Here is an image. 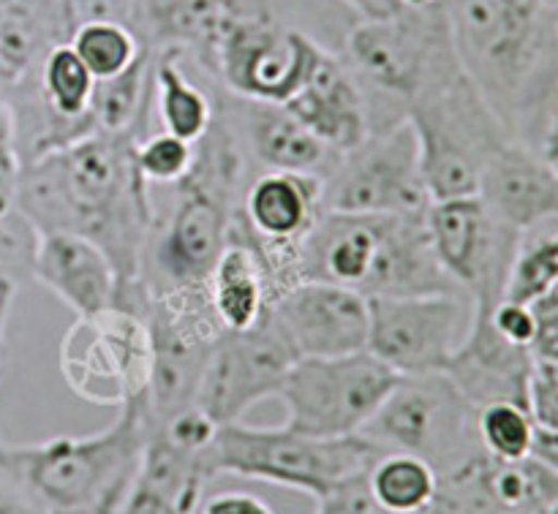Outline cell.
<instances>
[{"label": "cell", "mask_w": 558, "mask_h": 514, "mask_svg": "<svg viewBox=\"0 0 558 514\" xmlns=\"http://www.w3.org/2000/svg\"><path fill=\"white\" fill-rule=\"evenodd\" d=\"M341 3L349 5L360 20H385L407 5L403 0H341Z\"/></svg>", "instance_id": "cell-42"}, {"label": "cell", "mask_w": 558, "mask_h": 514, "mask_svg": "<svg viewBox=\"0 0 558 514\" xmlns=\"http://www.w3.org/2000/svg\"><path fill=\"white\" fill-rule=\"evenodd\" d=\"M147 436L145 397H134L98 433L22 446L0 441V472L44 514H98L123 506L140 474Z\"/></svg>", "instance_id": "cell-3"}, {"label": "cell", "mask_w": 558, "mask_h": 514, "mask_svg": "<svg viewBox=\"0 0 558 514\" xmlns=\"http://www.w3.org/2000/svg\"><path fill=\"white\" fill-rule=\"evenodd\" d=\"M477 196L496 221L523 237L558 223V174L518 139H507L490 156Z\"/></svg>", "instance_id": "cell-18"}, {"label": "cell", "mask_w": 558, "mask_h": 514, "mask_svg": "<svg viewBox=\"0 0 558 514\" xmlns=\"http://www.w3.org/2000/svg\"><path fill=\"white\" fill-rule=\"evenodd\" d=\"M322 205L325 210L360 216H412L428 210L420 142L409 118L371 131L363 145L343 152L325 180Z\"/></svg>", "instance_id": "cell-11"}, {"label": "cell", "mask_w": 558, "mask_h": 514, "mask_svg": "<svg viewBox=\"0 0 558 514\" xmlns=\"http://www.w3.org/2000/svg\"><path fill=\"white\" fill-rule=\"evenodd\" d=\"M496 305V303H494ZM490 303L472 305V321L445 374L474 408L496 401L526 406L532 352L507 343L490 325Z\"/></svg>", "instance_id": "cell-19"}, {"label": "cell", "mask_w": 558, "mask_h": 514, "mask_svg": "<svg viewBox=\"0 0 558 514\" xmlns=\"http://www.w3.org/2000/svg\"><path fill=\"white\" fill-rule=\"evenodd\" d=\"M33 281L52 292L76 316L118 303V272L104 248L74 232H38L33 250Z\"/></svg>", "instance_id": "cell-22"}, {"label": "cell", "mask_w": 558, "mask_h": 514, "mask_svg": "<svg viewBox=\"0 0 558 514\" xmlns=\"http://www.w3.org/2000/svg\"><path fill=\"white\" fill-rule=\"evenodd\" d=\"M199 514H276L262 499L240 490H227L202 499Z\"/></svg>", "instance_id": "cell-39"}, {"label": "cell", "mask_w": 558, "mask_h": 514, "mask_svg": "<svg viewBox=\"0 0 558 514\" xmlns=\"http://www.w3.org/2000/svg\"><path fill=\"white\" fill-rule=\"evenodd\" d=\"M381 446L365 436H322L300 433L287 428H251L243 423L221 425L207 452L210 477H240L248 482L276 485L298 490L319 501L349 479L371 472Z\"/></svg>", "instance_id": "cell-5"}, {"label": "cell", "mask_w": 558, "mask_h": 514, "mask_svg": "<svg viewBox=\"0 0 558 514\" xmlns=\"http://www.w3.org/2000/svg\"><path fill=\"white\" fill-rule=\"evenodd\" d=\"M463 71L521 142L558 87V3L445 0Z\"/></svg>", "instance_id": "cell-2"}, {"label": "cell", "mask_w": 558, "mask_h": 514, "mask_svg": "<svg viewBox=\"0 0 558 514\" xmlns=\"http://www.w3.org/2000/svg\"><path fill=\"white\" fill-rule=\"evenodd\" d=\"M298 357H343L368 346V297L325 281H300L270 305Z\"/></svg>", "instance_id": "cell-16"}, {"label": "cell", "mask_w": 558, "mask_h": 514, "mask_svg": "<svg viewBox=\"0 0 558 514\" xmlns=\"http://www.w3.org/2000/svg\"><path fill=\"white\" fill-rule=\"evenodd\" d=\"M207 299L218 325L227 332L259 325L272 305V286L265 265L248 243L229 237L205 283Z\"/></svg>", "instance_id": "cell-23"}, {"label": "cell", "mask_w": 558, "mask_h": 514, "mask_svg": "<svg viewBox=\"0 0 558 514\" xmlns=\"http://www.w3.org/2000/svg\"><path fill=\"white\" fill-rule=\"evenodd\" d=\"M298 352L267 310L259 325L240 332H223L202 370L196 406L221 428L243 423L256 403L276 397Z\"/></svg>", "instance_id": "cell-15"}, {"label": "cell", "mask_w": 558, "mask_h": 514, "mask_svg": "<svg viewBox=\"0 0 558 514\" xmlns=\"http://www.w3.org/2000/svg\"><path fill=\"white\" fill-rule=\"evenodd\" d=\"M534 332L532 357L534 359H558V283L554 289L537 297L532 303Z\"/></svg>", "instance_id": "cell-36"}, {"label": "cell", "mask_w": 558, "mask_h": 514, "mask_svg": "<svg viewBox=\"0 0 558 514\" xmlns=\"http://www.w3.org/2000/svg\"><path fill=\"white\" fill-rule=\"evenodd\" d=\"M526 408L539 430H558V359H532Z\"/></svg>", "instance_id": "cell-32"}, {"label": "cell", "mask_w": 558, "mask_h": 514, "mask_svg": "<svg viewBox=\"0 0 558 514\" xmlns=\"http://www.w3.org/2000/svg\"><path fill=\"white\" fill-rule=\"evenodd\" d=\"M125 504V501H123ZM120 510H123V506H109V510H104V512H98V514H120Z\"/></svg>", "instance_id": "cell-46"}, {"label": "cell", "mask_w": 558, "mask_h": 514, "mask_svg": "<svg viewBox=\"0 0 558 514\" xmlns=\"http://www.w3.org/2000/svg\"><path fill=\"white\" fill-rule=\"evenodd\" d=\"M153 65L156 49L145 47L123 74L96 82L87 109L90 134H129L136 139L147 134L153 109Z\"/></svg>", "instance_id": "cell-24"}, {"label": "cell", "mask_w": 558, "mask_h": 514, "mask_svg": "<svg viewBox=\"0 0 558 514\" xmlns=\"http://www.w3.org/2000/svg\"><path fill=\"white\" fill-rule=\"evenodd\" d=\"M283 107L336 152L354 150L371 134V109L363 85L347 60L330 49L322 52L305 85Z\"/></svg>", "instance_id": "cell-20"}, {"label": "cell", "mask_w": 558, "mask_h": 514, "mask_svg": "<svg viewBox=\"0 0 558 514\" xmlns=\"http://www.w3.org/2000/svg\"><path fill=\"white\" fill-rule=\"evenodd\" d=\"M365 352L398 376L445 374L472 321V299L463 292L420 297H368Z\"/></svg>", "instance_id": "cell-13"}, {"label": "cell", "mask_w": 558, "mask_h": 514, "mask_svg": "<svg viewBox=\"0 0 558 514\" xmlns=\"http://www.w3.org/2000/svg\"><path fill=\"white\" fill-rule=\"evenodd\" d=\"M153 109L161 118V131H169L191 145L205 139L216 120V98L191 79L189 71L183 69V58L172 49L156 52Z\"/></svg>", "instance_id": "cell-25"}, {"label": "cell", "mask_w": 558, "mask_h": 514, "mask_svg": "<svg viewBox=\"0 0 558 514\" xmlns=\"http://www.w3.org/2000/svg\"><path fill=\"white\" fill-rule=\"evenodd\" d=\"M407 118L417 134L430 201L477 196L490 156L512 139L466 71L420 96Z\"/></svg>", "instance_id": "cell-6"}, {"label": "cell", "mask_w": 558, "mask_h": 514, "mask_svg": "<svg viewBox=\"0 0 558 514\" xmlns=\"http://www.w3.org/2000/svg\"><path fill=\"white\" fill-rule=\"evenodd\" d=\"M436 488L439 472L407 452H385L368 472L371 499L385 514H428Z\"/></svg>", "instance_id": "cell-26"}, {"label": "cell", "mask_w": 558, "mask_h": 514, "mask_svg": "<svg viewBox=\"0 0 558 514\" xmlns=\"http://www.w3.org/2000/svg\"><path fill=\"white\" fill-rule=\"evenodd\" d=\"M16 286L9 281H0V352H3V338H5V325H9L11 303H14Z\"/></svg>", "instance_id": "cell-44"}, {"label": "cell", "mask_w": 558, "mask_h": 514, "mask_svg": "<svg viewBox=\"0 0 558 514\" xmlns=\"http://www.w3.org/2000/svg\"><path fill=\"white\" fill-rule=\"evenodd\" d=\"M0 514H44L22 493L20 485L9 477V474L0 472Z\"/></svg>", "instance_id": "cell-41"}, {"label": "cell", "mask_w": 558, "mask_h": 514, "mask_svg": "<svg viewBox=\"0 0 558 514\" xmlns=\"http://www.w3.org/2000/svg\"><path fill=\"white\" fill-rule=\"evenodd\" d=\"M194 156L196 145L169 134V131L145 134L134 147V161L142 178L147 183L161 185L183 183L189 178L191 167H194Z\"/></svg>", "instance_id": "cell-30"}, {"label": "cell", "mask_w": 558, "mask_h": 514, "mask_svg": "<svg viewBox=\"0 0 558 514\" xmlns=\"http://www.w3.org/2000/svg\"><path fill=\"white\" fill-rule=\"evenodd\" d=\"M529 514H558V495H556V499L545 501L543 506H537V510L529 512Z\"/></svg>", "instance_id": "cell-45"}, {"label": "cell", "mask_w": 558, "mask_h": 514, "mask_svg": "<svg viewBox=\"0 0 558 514\" xmlns=\"http://www.w3.org/2000/svg\"><path fill=\"white\" fill-rule=\"evenodd\" d=\"M316 514H379L368 490V474L349 479L316 501Z\"/></svg>", "instance_id": "cell-37"}, {"label": "cell", "mask_w": 558, "mask_h": 514, "mask_svg": "<svg viewBox=\"0 0 558 514\" xmlns=\"http://www.w3.org/2000/svg\"><path fill=\"white\" fill-rule=\"evenodd\" d=\"M69 44L96 82L123 74L145 49V44L129 25L109 20L82 22V25H76Z\"/></svg>", "instance_id": "cell-27"}, {"label": "cell", "mask_w": 558, "mask_h": 514, "mask_svg": "<svg viewBox=\"0 0 558 514\" xmlns=\"http://www.w3.org/2000/svg\"><path fill=\"white\" fill-rule=\"evenodd\" d=\"M534 430H537V425H534L529 408L521 403H485L474 414V433H477L480 450L496 461L512 463L532 457Z\"/></svg>", "instance_id": "cell-28"}, {"label": "cell", "mask_w": 558, "mask_h": 514, "mask_svg": "<svg viewBox=\"0 0 558 514\" xmlns=\"http://www.w3.org/2000/svg\"><path fill=\"white\" fill-rule=\"evenodd\" d=\"M150 330L140 310L109 305L76 316L60 343V374L80 401L125 406L150 381Z\"/></svg>", "instance_id": "cell-10"}, {"label": "cell", "mask_w": 558, "mask_h": 514, "mask_svg": "<svg viewBox=\"0 0 558 514\" xmlns=\"http://www.w3.org/2000/svg\"><path fill=\"white\" fill-rule=\"evenodd\" d=\"M227 103V96H221ZM245 152L265 172H294L327 180L343 152L327 147L319 136L311 134L283 103H259L229 98L227 103Z\"/></svg>", "instance_id": "cell-21"}, {"label": "cell", "mask_w": 558, "mask_h": 514, "mask_svg": "<svg viewBox=\"0 0 558 514\" xmlns=\"http://www.w3.org/2000/svg\"><path fill=\"white\" fill-rule=\"evenodd\" d=\"M325 47L272 11L245 16L227 33L213 58L210 76L243 101L287 103L314 71Z\"/></svg>", "instance_id": "cell-12"}, {"label": "cell", "mask_w": 558, "mask_h": 514, "mask_svg": "<svg viewBox=\"0 0 558 514\" xmlns=\"http://www.w3.org/2000/svg\"><path fill=\"white\" fill-rule=\"evenodd\" d=\"M136 136L90 134L22 163L14 205L38 232L93 240L118 272V303L145 310L142 265L156 216L134 161Z\"/></svg>", "instance_id": "cell-1"}, {"label": "cell", "mask_w": 558, "mask_h": 514, "mask_svg": "<svg viewBox=\"0 0 558 514\" xmlns=\"http://www.w3.org/2000/svg\"><path fill=\"white\" fill-rule=\"evenodd\" d=\"M474 414L447 374L401 376L360 436L385 452L423 457L441 474L480 450Z\"/></svg>", "instance_id": "cell-8"}, {"label": "cell", "mask_w": 558, "mask_h": 514, "mask_svg": "<svg viewBox=\"0 0 558 514\" xmlns=\"http://www.w3.org/2000/svg\"><path fill=\"white\" fill-rule=\"evenodd\" d=\"M523 145L532 147L545 163L558 174V87L545 98L537 118L523 134Z\"/></svg>", "instance_id": "cell-35"}, {"label": "cell", "mask_w": 558, "mask_h": 514, "mask_svg": "<svg viewBox=\"0 0 558 514\" xmlns=\"http://www.w3.org/2000/svg\"><path fill=\"white\" fill-rule=\"evenodd\" d=\"M532 457L558 474V430H534Z\"/></svg>", "instance_id": "cell-43"}, {"label": "cell", "mask_w": 558, "mask_h": 514, "mask_svg": "<svg viewBox=\"0 0 558 514\" xmlns=\"http://www.w3.org/2000/svg\"><path fill=\"white\" fill-rule=\"evenodd\" d=\"M401 376L371 352L303 357L289 368L278 401L287 428L322 439L354 436L371 423Z\"/></svg>", "instance_id": "cell-7"}, {"label": "cell", "mask_w": 558, "mask_h": 514, "mask_svg": "<svg viewBox=\"0 0 558 514\" xmlns=\"http://www.w3.org/2000/svg\"><path fill=\"white\" fill-rule=\"evenodd\" d=\"M425 223L441 270L472 305L499 303L523 234L496 221L480 196L430 201Z\"/></svg>", "instance_id": "cell-14"}, {"label": "cell", "mask_w": 558, "mask_h": 514, "mask_svg": "<svg viewBox=\"0 0 558 514\" xmlns=\"http://www.w3.org/2000/svg\"><path fill=\"white\" fill-rule=\"evenodd\" d=\"M343 60L363 85L368 109L387 101L403 118L420 96L463 74L445 0L403 5L385 20H360L343 41Z\"/></svg>", "instance_id": "cell-4"}, {"label": "cell", "mask_w": 558, "mask_h": 514, "mask_svg": "<svg viewBox=\"0 0 558 514\" xmlns=\"http://www.w3.org/2000/svg\"><path fill=\"white\" fill-rule=\"evenodd\" d=\"M272 11L267 0H136L131 30L145 47L194 58L210 74L218 44L245 16Z\"/></svg>", "instance_id": "cell-17"}, {"label": "cell", "mask_w": 558, "mask_h": 514, "mask_svg": "<svg viewBox=\"0 0 558 514\" xmlns=\"http://www.w3.org/2000/svg\"><path fill=\"white\" fill-rule=\"evenodd\" d=\"M558 283V232L521 240L515 261L510 267L505 297L532 305Z\"/></svg>", "instance_id": "cell-29"}, {"label": "cell", "mask_w": 558, "mask_h": 514, "mask_svg": "<svg viewBox=\"0 0 558 514\" xmlns=\"http://www.w3.org/2000/svg\"><path fill=\"white\" fill-rule=\"evenodd\" d=\"M120 514H183L167 495H161L158 490H153L150 485L134 479L129 495H125V504Z\"/></svg>", "instance_id": "cell-40"}, {"label": "cell", "mask_w": 558, "mask_h": 514, "mask_svg": "<svg viewBox=\"0 0 558 514\" xmlns=\"http://www.w3.org/2000/svg\"><path fill=\"white\" fill-rule=\"evenodd\" d=\"M22 172L20 139H16V118L9 96L0 87V207H14L16 180Z\"/></svg>", "instance_id": "cell-33"}, {"label": "cell", "mask_w": 558, "mask_h": 514, "mask_svg": "<svg viewBox=\"0 0 558 514\" xmlns=\"http://www.w3.org/2000/svg\"><path fill=\"white\" fill-rule=\"evenodd\" d=\"M33 250H36V229L27 223L14 207H0V281L20 283L33 281Z\"/></svg>", "instance_id": "cell-31"}, {"label": "cell", "mask_w": 558, "mask_h": 514, "mask_svg": "<svg viewBox=\"0 0 558 514\" xmlns=\"http://www.w3.org/2000/svg\"><path fill=\"white\" fill-rule=\"evenodd\" d=\"M150 330V381L145 406L150 425L194 406L202 370L223 327L218 325L205 289H145Z\"/></svg>", "instance_id": "cell-9"}, {"label": "cell", "mask_w": 558, "mask_h": 514, "mask_svg": "<svg viewBox=\"0 0 558 514\" xmlns=\"http://www.w3.org/2000/svg\"><path fill=\"white\" fill-rule=\"evenodd\" d=\"M69 3L76 25L90 20H109L131 27V16L136 9V0H69Z\"/></svg>", "instance_id": "cell-38"}, {"label": "cell", "mask_w": 558, "mask_h": 514, "mask_svg": "<svg viewBox=\"0 0 558 514\" xmlns=\"http://www.w3.org/2000/svg\"><path fill=\"white\" fill-rule=\"evenodd\" d=\"M488 316H490V325H494V330L499 332V335L505 338L507 343H512V346L529 348V352H532L534 332H537L532 305L515 303V299L501 297L499 303L490 305Z\"/></svg>", "instance_id": "cell-34"}]
</instances>
